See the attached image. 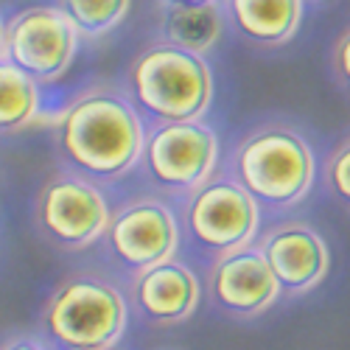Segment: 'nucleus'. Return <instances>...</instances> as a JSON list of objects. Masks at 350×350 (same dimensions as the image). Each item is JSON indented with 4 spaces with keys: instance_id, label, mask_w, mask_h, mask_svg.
I'll return each instance as SVG.
<instances>
[{
    "instance_id": "obj_13",
    "label": "nucleus",
    "mask_w": 350,
    "mask_h": 350,
    "mask_svg": "<svg viewBox=\"0 0 350 350\" xmlns=\"http://www.w3.org/2000/svg\"><path fill=\"white\" fill-rule=\"evenodd\" d=\"M230 14L250 40L280 45L297 34L303 0H230Z\"/></svg>"
},
{
    "instance_id": "obj_14",
    "label": "nucleus",
    "mask_w": 350,
    "mask_h": 350,
    "mask_svg": "<svg viewBox=\"0 0 350 350\" xmlns=\"http://www.w3.org/2000/svg\"><path fill=\"white\" fill-rule=\"evenodd\" d=\"M165 42L202 56L221 37V14L216 6H180L174 3L163 14Z\"/></svg>"
},
{
    "instance_id": "obj_12",
    "label": "nucleus",
    "mask_w": 350,
    "mask_h": 350,
    "mask_svg": "<svg viewBox=\"0 0 350 350\" xmlns=\"http://www.w3.org/2000/svg\"><path fill=\"white\" fill-rule=\"evenodd\" d=\"M132 297H135L137 311L149 319L152 325L171 328V325L185 323L196 311L199 297H202V286L185 264L171 258V260H163V264L135 275Z\"/></svg>"
},
{
    "instance_id": "obj_9",
    "label": "nucleus",
    "mask_w": 350,
    "mask_h": 350,
    "mask_svg": "<svg viewBox=\"0 0 350 350\" xmlns=\"http://www.w3.org/2000/svg\"><path fill=\"white\" fill-rule=\"evenodd\" d=\"M104 236L112 255L124 267L143 272L174 258L180 244V227L160 199H135L109 216Z\"/></svg>"
},
{
    "instance_id": "obj_20",
    "label": "nucleus",
    "mask_w": 350,
    "mask_h": 350,
    "mask_svg": "<svg viewBox=\"0 0 350 350\" xmlns=\"http://www.w3.org/2000/svg\"><path fill=\"white\" fill-rule=\"evenodd\" d=\"M180 6H216V0H174Z\"/></svg>"
},
{
    "instance_id": "obj_15",
    "label": "nucleus",
    "mask_w": 350,
    "mask_h": 350,
    "mask_svg": "<svg viewBox=\"0 0 350 350\" xmlns=\"http://www.w3.org/2000/svg\"><path fill=\"white\" fill-rule=\"evenodd\" d=\"M40 112V84L0 56V132L31 124Z\"/></svg>"
},
{
    "instance_id": "obj_21",
    "label": "nucleus",
    "mask_w": 350,
    "mask_h": 350,
    "mask_svg": "<svg viewBox=\"0 0 350 350\" xmlns=\"http://www.w3.org/2000/svg\"><path fill=\"white\" fill-rule=\"evenodd\" d=\"M3 31H6V23H3V17H0V45H3Z\"/></svg>"
},
{
    "instance_id": "obj_2",
    "label": "nucleus",
    "mask_w": 350,
    "mask_h": 350,
    "mask_svg": "<svg viewBox=\"0 0 350 350\" xmlns=\"http://www.w3.org/2000/svg\"><path fill=\"white\" fill-rule=\"evenodd\" d=\"M129 308L109 280L81 272L56 286L40 314L42 342L53 350H112L126 331Z\"/></svg>"
},
{
    "instance_id": "obj_7",
    "label": "nucleus",
    "mask_w": 350,
    "mask_h": 350,
    "mask_svg": "<svg viewBox=\"0 0 350 350\" xmlns=\"http://www.w3.org/2000/svg\"><path fill=\"white\" fill-rule=\"evenodd\" d=\"M109 205L104 193L73 174H56L37 196V224L42 236L65 250H84L96 244L109 224Z\"/></svg>"
},
{
    "instance_id": "obj_17",
    "label": "nucleus",
    "mask_w": 350,
    "mask_h": 350,
    "mask_svg": "<svg viewBox=\"0 0 350 350\" xmlns=\"http://www.w3.org/2000/svg\"><path fill=\"white\" fill-rule=\"evenodd\" d=\"M325 177H328L334 196L342 199L350 208V140H345L334 152V157L328 160V168H325Z\"/></svg>"
},
{
    "instance_id": "obj_10",
    "label": "nucleus",
    "mask_w": 350,
    "mask_h": 350,
    "mask_svg": "<svg viewBox=\"0 0 350 350\" xmlns=\"http://www.w3.org/2000/svg\"><path fill=\"white\" fill-rule=\"evenodd\" d=\"M258 252L269 264L280 291H288V295H306L317 288L325 280L331 264L325 239L314 227L300 221L272 227Z\"/></svg>"
},
{
    "instance_id": "obj_6",
    "label": "nucleus",
    "mask_w": 350,
    "mask_h": 350,
    "mask_svg": "<svg viewBox=\"0 0 350 350\" xmlns=\"http://www.w3.org/2000/svg\"><path fill=\"white\" fill-rule=\"evenodd\" d=\"M143 160L157 185L174 193H193L211 177L219 160V140L199 121L160 124L143 140Z\"/></svg>"
},
{
    "instance_id": "obj_3",
    "label": "nucleus",
    "mask_w": 350,
    "mask_h": 350,
    "mask_svg": "<svg viewBox=\"0 0 350 350\" xmlns=\"http://www.w3.org/2000/svg\"><path fill=\"white\" fill-rule=\"evenodd\" d=\"M137 104L163 124L199 121L213 101V73L202 56L177 45L143 48L129 68Z\"/></svg>"
},
{
    "instance_id": "obj_8",
    "label": "nucleus",
    "mask_w": 350,
    "mask_h": 350,
    "mask_svg": "<svg viewBox=\"0 0 350 350\" xmlns=\"http://www.w3.org/2000/svg\"><path fill=\"white\" fill-rule=\"evenodd\" d=\"M185 221L191 236L219 255L250 247L258 232V202L236 180H208L188 199Z\"/></svg>"
},
{
    "instance_id": "obj_19",
    "label": "nucleus",
    "mask_w": 350,
    "mask_h": 350,
    "mask_svg": "<svg viewBox=\"0 0 350 350\" xmlns=\"http://www.w3.org/2000/svg\"><path fill=\"white\" fill-rule=\"evenodd\" d=\"M0 350H51V347L37 336L17 334V336H9V339L0 342Z\"/></svg>"
},
{
    "instance_id": "obj_18",
    "label": "nucleus",
    "mask_w": 350,
    "mask_h": 350,
    "mask_svg": "<svg viewBox=\"0 0 350 350\" xmlns=\"http://www.w3.org/2000/svg\"><path fill=\"white\" fill-rule=\"evenodd\" d=\"M334 62H336V70H339L342 81L347 84V90H350V28L339 37V42H336Z\"/></svg>"
},
{
    "instance_id": "obj_11",
    "label": "nucleus",
    "mask_w": 350,
    "mask_h": 350,
    "mask_svg": "<svg viewBox=\"0 0 350 350\" xmlns=\"http://www.w3.org/2000/svg\"><path fill=\"white\" fill-rule=\"evenodd\" d=\"M211 295L219 308L236 317H258L283 295L269 264L255 247L224 252L211 269Z\"/></svg>"
},
{
    "instance_id": "obj_5",
    "label": "nucleus",
    "mask_w": 350,
    "mask_h": 350,
    "mask_svg": "<svg viewBox=\"0 0 350 350\" xmlns=\"http://www.w3.org/2000/svg\"><path fill=\"white\" fill-rule=\"evenodd\" d=\"M79 31L59 6H31L12 17L0 56L28 73L37 84L62 79L76 56Z\"/></svg>"
},
{
    "instance_id": "obj_4",
    "label": "nucleus",
    "mask_w": 350,
    "mask_h": 350,
    "mask_svg": "<svg viewBox=\"0 0 350 350\" xmlns=\"http://www.w3.org/2000/svg\"><path fill=\"white\" fill-rule=\"evenodd\" d=\"M317 174L311 146L291 129L269 126L250 135L236 152V183L255 199L272 208L300 202Z\"/></svg>"
},
{
    "instance_id": "obj_1",
    "label": "nucleus",
    "mask_w": 350,
    "mask_h": 350,
    "mask_svg": "<svg viewBox=\"0 0 350 350\" xmlns=\"http://www.w3.org/2000/svg\"><path fill=\"white\" fill-rule=\"evenodd\" d=\"M56 140L68 163L90 177L115 180L143 157V124L115 90H87L59 115Z\"/></svg>"
},
{
    "instance_id": "obj_16",
    "label": "nucleus",
    "mask_w": 350,
    "mask_h": 350,
    "mask_svg": "<svg viewBox=\"0 0 350 350\" xmlns=\"http://www.w3.org/2000/svg\"><path fill=\"white\" fill-rule=\"evenodd\" d=\"M59 12L84 37H104L118 28L129 12V0H59Z\"/></svg>"
}]
</instances>
